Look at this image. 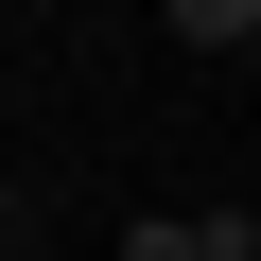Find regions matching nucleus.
I'll return each instance as SVG.
<instances>
[{
  "instance_id": "nucleus-1",
  "label": "nucleus",
  "mask_w": 261,
  "mask_h": 261,
  "mask_svg": "<svg viewBox=\"0 0 261 261\" xmlns=\"http://www.w3.org/2000/svg\"><path fill=\"white\" fill-rule=\"evenodd\" d=\"M174 53H261V0H174Z\"/></svg>"
},
{
  "instance_id": "nucleus-2",
  "label": "nucleus",
  "mask_w": 261,
  "mask_h": 261,
  "mask_svg": "<svg viewBox=\"0 0 261 261\" xmlns=\"http://www.w3.org/2000/svg\"><path fill=\"white\" fill-rule=\"evenodd\" d=\"M122 261H192V209H157V226H122Z\"/></svg>"
},
{
  "instance_id": "nucleus-3",
  "label": "nucleus",
  "mask_w": 261,
  "mask_h": 261,
  "mask_svg": "<svg viewBox=\"0 0 261 261\" xmlns=\"http://www.w3.org/2000/svg\"><path fill=\"white\" fill-rule=\"evenodd\" d=\"M0 226H18V209H0Z\"/></svg>"
}]
</instances>
